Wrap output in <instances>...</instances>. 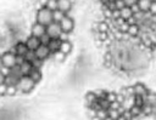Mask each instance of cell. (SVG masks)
Listing matches in <instances>:
<instances>
[{
    "mask_svg": "<svg viewBox=\"0 0 156 120\" xmlns=\"http://www.w3.org/2000/svg\"><path fill=\"white\" fill-rule=\"evenodd\" d=\"M35 22H39L44 25H49L54 22V15H52V11L48 7H41L40 10L37 11V15H35Z\"/></svg>",
    "mask_w": 156,
    "mask_h": 120,
    "instance_id": "cell-1",
    "label": "cell"
},
{
    "mask_svg": "<svg viewBox=\"0 0 156 120\" xmlns=\"http://www.w3.org/2000/svg\"><path fill=\"white\" fill-rule=\"evenodd\" d=\"M37 82L28 75V76H22L17 84V87H18V91L20 93H29L33 91V88L35 87Z\"/></svg>",
    "mask_w": 156,
    "mask_h": 120,
    "instance_id": "cell-2",
    "label": "cell"
},
{
    "mask_svg": "<svg viewBox=\"0 0 156 120\" xmlns=\"http://www.w3.org/2000/svg\"><path fill=\"white\" fill-rule=\"evenodd\" d=\"M1 65H5V67H9V68H13L15 65H17V62H16V55L10 52V51H5L2 52L1 55Z\"/></svg>",
    "mask_w": 156,
    "mask_h": 120,
    "instance_id": "cell-3",
    "label": "cell"
},
{
    "mask_svg": "<svg viewBox=\"0 0 156 120\" xmlns=\"http://www.w3.org/2000/svg\"><path fill=\"white\" fill-rule=\"evenodd\" d=\"M62 28H61V24L57 23V22H52L51 24H49L46 27V34L51 38V39H58L60 35L62 34Z\"/></svg>",
    "mask_w": 156,
    "mask_h": 120,
    "instance_id": "cell-4",
    "label": "cell"
},
{
    "mask_svg": "<svg viewBox=\"0 0 156 120\" xmlns=\"http://www.w3.org/2000/svg\"><path fill=\"white\" fill-rule=\"evenodd\" d=\"M35 56H37V58H39V59H43V61H46L49 57H51V51H50V48H49V46L48 45H40L35 51Z\"/></svg>",
    "mask_w": 156,
    "mask_h": 120,
    "instance_id": "cell-5",
    "label": "cell"
},
{
    "mask_svg": "<svg viewBox=\"0 0 156 120\" xmlns=\"http://www.w3.org/2000/svg\"><path fill=\"white\" fill-rule=\"evenodd\" d=\"M30 34L37 36V38L43 36L44 34H46V25H44L39 22H34L30 27Z\"/></svg>",
    "mask_w": 156,
    "mask_h": 120,
    "instance_id": "cell-6",
    "label": "cell"
},
{
    "mask_svg": "<svg viewBox=\"0 0 156 120\" xmlns=\"http://www.w3.org/2000/svg\"><path fill=\"white\" fill-rule=\"evenodd\" d=\"M60 24H61L62 30L66 32V33H72L73 29H74V21H73V18L69 17V16H66V17L60 22Z\"/></svg>",
    "mask_w": 156,
    "mask_h": 120,
    "instance_id": "cell-7",
    "label": "cell"
},
{
    "mask_svg": "<svg viewBox=\"0 0 156 120\" xmlns=\"http://www.w3.org/2000/svg\"><path fill=\"white\" fill-rule=\"evenodd\" d=\"M24 42L27 44L28 48L32 50V51H35V50L41 45V42H40V38H37V36H34V35H32V34L28 35V36L26 38Z\"/></svg>",
    "mask_w": 156,
    "mask_h": 120,
    "instance_id": "cell-8",
    "label": "cell"
},
{
    "mask_svg": "<svg viewBox=\"0 0 156 120\" xmlns=\"http://www.w3.org/2000/svg\"><path fill=\"white\" fill-rule=\"evenodd\" d=\"M133 88H134V93H135L136 96L146 97L147 93L150 92L149 87H147L145 84H143V82H135V84L133 85Z\"/></svg>",
    "mask_w": 156,
    "mask_h": 120,
    "instance_id": "cell-9",
    "label": "cell"
},
{
    "mask_svg": "<svg viewBox=\"0 0 156 120\" xmlns=\"http://www.w3.org/2000/svg\"><path fill=\"white\" fill-rule=\"evenodd\" d=\"M84 99H85V107H87V108H90L95 102L99 101V97L96 96V93H95L94 91H89V92L85 93Z\"/></svg>",
    "mask_w": 156,
    "mask_h": 120,
    "instance_id": "cell-10",
    "label": "cell"
},
{
    "mask_svg": "<svg viewBox=\"0 0 156 120\" xmlns=\"http://www.w3.org/2000/svg\"><path fill=\"white\" fill-rule=\"evenodd\" d=\"M15 47H16V56H26L27 52L29 51L27 44L24 41H18L15 44Z\"/></svg>",
    "mask_w": 156,
    "mask_h": 120,
    "instance_id": "cell-11",
    "label": "cell"
},
{
    "mask_svg": "<svg viewBox=\"0 0 156 120\" xmlns=\"http://www.w3.org/2000/svg\"><path fill=\"white\" fill-rule=\"evenodd\" d=\"M57 1H58V10L63 11L66 15L72 11L73 4H72L71 0H57Z\"/></svg>",
    "mask_w": 156,
    "mask_h": 120,
    "instance_id": "cell-12",
    "label": "cell"
},
{
    "mask_svg": "<svg viewBox=\"0 0 156 120\" xmlns=\"http://www.w3.org/2000/svg\"><path fill=\"white\" fill-rule=\"evenodd\" d=\"M20 68H21V72H22V75H23V76H28V75L32 73V70L34 69L33 63L29 62V61H24V62L20 65Z\"/></svg>",
    "mask_w": 156,
    "mask_h": 120,
    "instance_id": "cell-13",
    "label": "cell"
},
{
    "mask_svg": "<svg viewBox=\"0 0 156 120\" xmlns=\"http://www.w3.org/2000/svg\"><path fill=\"white\" fill-rule=\"evenodd\" d=\"M152 2H154V0H138V6H139L140 11L150 12V8H151Z\"/></svg>",
    "mask_w": 156,
    "mask_h": 120,
    "instance_id": "cell-14",
    "label": "cell"
},
{
    "mask_svg": "<svg viewBox=\"0 0 156 120\" xmlns=\"http://www.w3.org/2000/svg\"><path fill=\"white\" fill-rule=\"evenodd\" d=\"M140 25L139 24H130L129 25V29L127 32V34L129 35V38H136L140 35Z\"/></svg>",
    "mask_w": 156,
    "mask_h": 120,
    "instance_id": "cell-15",
    "label": "cell"
},
{
    "mask_svg": "<svg viewBox=\"0 0 156 120\" xmlns=\"http://www.w3.org/2000/svg\"><path fill=\"white\" fill-rule=\"evenodd\" d=\"M61 42H62V41H61L60 39H51V40H50V42L48 44V46H49V48H50L51 53H55V52L60 51Z\"/></svg>",
    "mask_w": 156,
    "mask_h": 120,
    "instance_id": "cell-16",
    "label": "cell"
},
{
    "mask_svg": "<svg viewBox=\"0 0 156 120\" xmlns=\"http://www.w3.org/2000/svg\"><path fill=\"white\" fill-rule=\"evenodd\" d=\"M72 50H73V45H72L71 40H68V41H62V42H61V47H60V51H61V52H63L65 55H69V53L72 52Z\"/></svg>",
    "mask_w": 156,
    "mask_h": 120,
    "instance_id": "cell-17",
    "label": "cell"
},
{
    "mask_svg": "<svg viewBox=\"0 0 156 120\" xmlns=\"http://www.w3.org/2000/svg\"><path fill=\"white\" fill-rule=\"evenodd\" d=\"M119 11H121V17H122V18H124L126 21L134 16V12H133L132 7H129V6H126V7H123V8H122V10H119Z\"/></svg>",
    "mask_w": 156,
    "mask_h": 120,
    "instance_id": "cell-18",
    "label": "cell"
},
{
    "mask_svg": "<svg viewBox=\"0 0 156 120\" xmlns=\"http://www.w3.org/2000/svg\"><path fill=\"white\" fill-rule=\"evenodd\" d=\"M29 76L38 84L40 80H41V78H43V73H41V69H38V68H34L33 70H32V73L29 74Z\"/></svg>",
    "mask_w": 156,
    "mask_h": 120,
    "instance_id": "cell-19",
    "label": "cell"
},
{
    "mask_svg": "<svg viewBox=\"0 0 156 120\" xmlns=\"http://www.w3.org/2000/svg\"><path fill=\"white\" fill-rule=\"evenodd\" d=\"M66 56H67V55H65V53L61 52V51H57V52H55V53L51 55V57L54 58V62H55V63H62V62H65Z\"/></svg>",
    "mask_w": 156,
    "mask_h": 120,
    "instance_id": "cell-20",
    "label": "cell"
},
{
    "mask_svg": "<svg viewBox=\"0 0 156 120\" xmlns=\"http://www.w3.org/2000/svg\"><path fill=\"white\" fill-rule=\"evenodd\" d=\"M52 15H54V22H57V23H60L67 15L63 12V11H61V10H55V11H52Z\"/></svg>",
    "mask_w": 156,
    "mask_h": 120,
    "instance_id": "cell-21",
    "label": "cell"
},
{
    "mask_svg": "<svg viewBox=\"0 0 156 120\" xmlns=\"http://www.w3.org/2000/svg\"><path fill=\"white\" fill-rule=\"evenodd\" d=\"M18 92H20V91H18L17 85H9V86H7V92H6V96H9V97H15V96H16Z\"/></svg>",
    "mask_w": 156,
    "mask_h": 120,
    "instance_id": "cell-22",
    "label": "cell"
},
{
    "mask_svg": "<svg viewBox=\"0 0 156 120\" xmlns=\"http://www.w3.org/2000/svg\"><path fill=\"white\" fill-rule=\"evenodd\" d=\"M121 115H122V114H121V112H119L118 109H111V108L108 109V116L112 118L113 120H117Z\"/></svg>",
    "mask_w": 156,
    "mask_h": 120,
    "instance_id": "cell-23",
    "label": "cell"
},
{
    "mask_svg": "<svg viewBox=\"0 0 156 120\" xmlns=\"http://www.w3.org/2000/svg\"><path fill=\"white\" fill-rule=\"evenodd\" d=\"M46 7H48V8H50L51 11H55V10H57V8H58V1H57V0H49V2H48V5H46Z\"/></svg>",
    "mask_w": 156,
    "mask_h": 120,
    "instance_id": "cell-24",
    "label": "cell"
},
{
    "mask_svg": "<svg viewBox=\"0 0 156 120\" xmlns=\"http://www.w3.org/2000/svg\"><path fill=\"white\" fill-rule=\"evenodd\" d=\"M24 58H26V61L33 62V61L37 58V56H35V52H34V51H32V50H29V51L27 52V55L24 56Z\"/></svg>",
    "mask_w": 156,
    "mask_h": 120,
    "instance_id": "cell-25",
    "label": "cell"
},
{
    "mask_svg": "<svg viewBox=\"0 0 156 120\" xmlns=\"http://www.w3.org/2000/svg\"><path fill=\"white\" fill-rule=\"evenodd\" d=\"M10 73H11V68L5 67V65H1V68H0V75H2V76H9Z\"/></svg>",
    "mask_w": 156,
    "mask_h": 120,
    "instance_id": "cell-26",
    "label": "cell"
},
{
    "mask_svg": "<svg viewBox=\"0 0 156 120\" xmlns=\"http://www.w3.org/2000/svg\"><path fill=\"white\" fill-rule=\"evenodd\" d=\"M111 103L112 102H115V101H117V92L116 91H108V93H107V97H106Z\"/></svg>",
    "mask_w": 156,
    "mask_h": 120,
    "instance_id": "cell-27",
    "label": "cell"
},
{
    "mask_svg": "<svg viewBox=\"0 0 156 120\" xmlns=\"http://www.w3.org/2000/svg\"><path fill=\"white\" fill-rule=\"evenodd\" d=\"M7 84H5V82H0V95H1V97H5L6 96V92H7Z\"/></svg>",
    "mask_w": 156,
    "mask_h": 120,
    "instance_id": "cell-28",
    "label": "cell"
},
{
    "mask_svg": "<svg viewBox=\"0 0 156 120\" xmlns=\"http://www.w3.org/2000/svg\"><path fill=\"white\" fill-rule=\"evenodd\" d=\"M61 41H68V40H71V33H66V32H62V34L60 35V38H58Z\"/></svg>",
    "mask_w": 156,
    "mask_h": 120,
    "instance_id": "cell-29",
    "label": "cell"
},
{
    "mask_svg": "<svg viewBox=\"0 0 156 120\" xmlns=\"http://www.w3.org/2000/svg\"><path fill=\"white\" fill-rule=\"evenodd\" d=\"M50 40H51V38H50L48 34H44L43 36H40V42H41L43 45H48V44L50 42Z\"/></svg>",
    "mask_w": 156,
    "mask_h": 120,
    "instance_id": "cell-30",
    "label": "cell"
},
{
    "mask_svg": "<svg viewBox=\"0 0 156 120\" xmlns=\"http://www.w3.org/2000/svg\"><path fill=\"white\" fill-rule=\"evenodd\" d=\"M115 4H116L117 10H122L123 7H126V4H124V1H123V0H116V1H115Z\"/></svg>",
    "mask_w": 156,
    "mask_h": 120,
    "instance_id": "cell-31",
    "label": "cell"
},
{
    "mask_svg": "<svg viewBox=\"0 0 156 120\" xmlns=\"http://www.w3.org/2000/svg\"><path fill=\"white\" fill-rule=\"evenodd\" d=\"M123 1H124L126 6H129V7H132L133 5L138 4V0H123Z\"/></svg>",
    "mask_w": 156,
    "mask_h": 120,
    "instance_id": "cell-32",
    "label": "cell"
},
{
    "mask_svg": "<svg viewBox=\"0 0 156 120\" xmlns=\"http://www.w3.org/2000/svg\"><path fill=\"white\" fill-rule=\"evenodd\" d=\"M150 13H151V15H154V16H156V1H154V2H152L151 8H150Z\"/></svg>",
    "mask_w": 156,
    "mask_h": 120,
    "instance_id": "cell-33",
    "label": "cell"
},
{
    "mask_svg": "<svg viewBox=\"0 0 156 120\" xmlns=\"http://www.w3.org/2000/svg\"><path fill=\"white\" fill-rule=\"evenodd\" d=\"M132 10H133V12H134V13H136V12H139V11H140V8H139V6H138V4H135V5H133V6H132Z\"/></svg>",
    "mask_w": 156,
    "mask_h": 120,
    "instance_id": "cell-34",
    "label": "cell"
},
{
    "mask_svg": "<svg viewBox=\"0 0 156 120\" xmlns=\"http://www.w3.org/2000/svg\"><path fill=\"white\" fill-rule=\"evenodd\" d=\"M71 1H72V4H74V2L77 1V0H71Z\"/></svg>",
    "mask_w": 156,
    "mask_h": 120,
    "instance_id": "cell-35",
    "label": "cell"
},
{
    "mask_svg": "<svg viewBox=\"0 0 156 120\" xmlns=\"http://www.w3.org/2000/svg\"><path fill=\"white\" fill-rule=\"evenodd\" d=\"M154 1H156V0H154Z\"/></svg>",
    "mask_w": 156,
    "mask_h": 120,
    "instance_id": "cell-36",
    "label": "cell"
}]
</instances>
